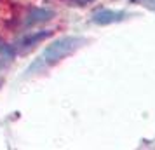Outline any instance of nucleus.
Returning <instances> with one entry per match:
<instances>
[{
  "label": "nucleus",
  "instance_id": "7",
  "mask_svg": "<svg viewBox=\"0 0 155 150\" xmlns=\"http://www.w3.org/2000/svg\"><path fill=\"white\" fill-rule=\"evenodd\" d=\"M141 4H143L147 9H150V11L155 12V0H141Z\"/></svg>",
  "mask_w": 155,
  "mask_h": 150
},
{
  "label": "nucleus",
  "instance_id": "4",
  "mask_svg": "<svg viewBox=\"0 0 155 150\" xmlns=\"http://www.w3.org/2000/svg\"><path fill=\"white\" fill-rule=\"evenodd\" d=\"M52 16H54V12L49 11V9H33V11L28 14L25 25H26V26H33V25H37V23H44V21L52 19Z\"/></svg>",
  "mask_w": 155,
  "mask_h": 150
},
{
  "label": "nucleus",
  "instance_id": "2",
  "mask_svg": "<svg viewBox=\"0 0 155 150\" xmlns=\"http://www.w3.org/2000/svg\"><path fill=\"white\" fill-rule=\"evenodd\" d=\"M126 12L124 11H113V9H101L92 14V21L96 25H112V23H119L126 19Z\"/></svg>",
  "mask_w": 155,
  "mask_h": 150
},
{
  "label": "nucleus",
  "instance_id": "6",
  "mask_svg": "<svg viewBox=\"0 0 155 150\" xmlns=\"http://www.w3.org/2000/svg\"><path fill=\"white\" fill-rule=\"evenodd\" d=\"M91 2H94V0H66V4L68 5H75V7H84V5H87V4H91Z\"/></svg>",
  "mask_w": 155,
  "mask_h": 150
},
{
  "label": "nucleus",
  "instance_id": "1",
  "mask_svg": "<svg viewBox=\"0 0 155 150\" xmlns=\"http://www.w3.org/2000/svg\"><path fill=\"white\" fill-rule=\"evenodd\" d=\"M84 44H85V38H82V37H61L54 42H51L37 56L35 61L26 68V75H33V73H38V72L51 68L52 65L59 63L63 58L70 56L73 51H77Z\"/></svg>",
  "mask_w": 155,
  "mask_h": 150
},
{
  "label": "nucleus",
  "instance_id": "3",
  "mask_svg": "<svg viewBox=\"0 0 155 150\" xmlns=\"http://www.w3.org/2000/svg\"><path fill=\"white\" fill-rule=\"evenodd\" d=\"M16 58V47L11 44L0 42V72L7 70Z\"/></svg>",
  "mask_w": 155,
  "mask_h": 150
},
{
  "label": "nucleus",
  "instance_id": "5",
  "mask_svg": "<svg viewBox=\"0 0 155 150\" xmlns=\"http://www.w3.org/2000/svg\"><path fill=\"white\" fill-rule=\"evenodd\" d=\"M51 35V32H37V33H30V35L23 37L21 40H19V44H18V47H21V49H28V47H33L37 42H40V40H44V38H47V37Z\"/></svg>",
  "mask_w": 155,
  "mask_h": 150
}]
</instances>
